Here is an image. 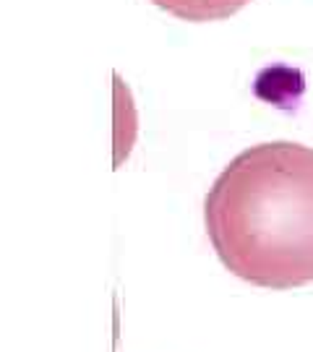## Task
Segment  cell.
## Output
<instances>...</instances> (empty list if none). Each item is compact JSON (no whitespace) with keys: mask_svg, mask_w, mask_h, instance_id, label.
<instances>
[{"mask_svg":"<svg viewBox=\"0 0 313 352\" xmlns=\"http://www.w3.org/2000/svg\"><path fill=\"white\" fill-rule=\"evenodd\" d=\"M222 264L250 285L313 282V149L274 141L238 154L204 206Z\"/></svg>","mask_w":313,"mask_h":352,"instance_id":"obj_1","label":"cell"},{"mask_svg":"<svg viewBox=\"0 0 313 352\" xmlns=\"http://www.w3.org/2000/svg\"><path fill=\"white\" fill-rule=\"evenodd\" d=\"M154 3L186 21H219L240 11L248 0H154Z\"/></svg>","mask_w":313,"mask_h":352,"instance_id":"obj_2","label":"cell"}]
</instances>
